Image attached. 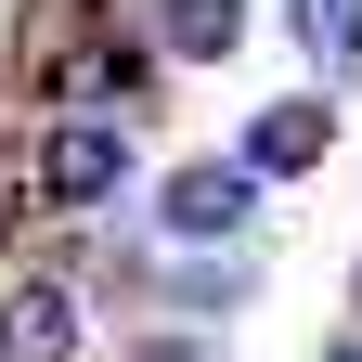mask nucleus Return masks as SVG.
<instances>
[{"label": "nucleus", "mask_w": 362, "mask_h": 362, "mask_svg": "<svg viewBox=\"0 0 362 362\" xmlns=\"http://www.w3.org/2000/svg\"><path fill=\"white\" fill-rule=\"evenodd\" d=\"M324 143H337V90H285V104H259V117L233 129V156H246L259 194H272V181H310Z\"/></svg>", "instance_id": "obj_5"}, {"label": "nucleus", "mask_w": 362, "mask_h": 362, "mask_svg": "<svg viewBox=\"0 0 362 362\" xmlns=\"http://www.w3.org/2000/svg\"><path fill=\"white\" fill-rule=\"evenodd\" d=\"M0 362H90V285L65 259L0 272Z\"/></svg>", "instance_id": "obj_3"}, {"label": "nucleus", "mask_w": 362, "mask_h": 362, "mask_svg": "<svg viewBox=\"0 0 362 362\" xmlns=\"http://www.w3.org/2000/svg\"><path fill=\"white\" fill-rule=\"evenodd\" d=\"M285 39L310 52V90H337L362 65V0H285Z\"/></svg>", "instance_id": "obj_7"}, {"label": "nucleus", "mask_w": 362, "mask_h": 362, "mask_svg": "<svg viewBox=\"0 0 362 362\" xmlns=\"http://www.w3.org/2000/svg\"><path fill=\"white\" fill-rule=\"evenodd\" d=\"M26 181H39V220H52V233H104V207L143 194V129H117V117H39L26 129Z\"/></svg>", "instance_id": "obj_1"}, {"label": "nucleus", "mask_w": 362, "mask_h": 362, "mask_svg": "<svg viewBox=\"0 0 362 362\" xmlns=\"http://www.w3.org/2000/svg\"><path fill=\"white\" fill-rule=\"evenodd\" d=\"M143 298H156V324H194L207 337V324H233V310L259 298V246H156V285Z\"/></svg>", "instance_id": "obj_4"}, {"label": "nucleus", "mask_w": 362, "mask_h": 362, "mask_svg": "<svg viewBox=\"0 0 362 362\" xmlns=\"http://www.w3.org/2000/svg\"><path fill=\"white\" fill-rule=\"evenodd\" d=\"M143 220H156V246H259V181L246 156H181L143 181Z\"/></svg>", "instance_id": "obj_2"}, {"label": "nucleus", "mask_w": 362, "mask_h": 362, "mask_svg": "<svg viewBox=\"0 0 362 362\" xmlns=\"http://www.w3.org/2000/svg\"><path fill=\"white\" fill-rule=\"evenodd\" d=\"M104 362H220V337H194V324H129Z\"/></svg>", "instance_id": "obj_9"}, {"label": "nucleus", "mask_w": 362, "mask_h": 362, "mask_svg": "<svg viewBox=\"0 0 362 362\" xmlns=\"http://www.w3.org/2000/svg\"><path fill=\"white\" fill-rule=\"evenodd\" d=\"M156 65H233L246 52V0H143Z\"/></svg>", "instance_id": "obj_6"}, {"label": "nucleus", "mask_w": 362, "mask_h": 362, "mask_svg": "<svg viewBox=\"0 0 362 362\" xmlns=\"http://www.w3.org/2000/svg\"><path fill=\"white\" fill-rule=\"evenodd\" d=\"M39 259V181H26V129H0V272Z\"/></svg>", "instance_id": "obj_8"}, {"label": "nucleus", "mask_w": 362, "mask_h": 362, "mask_svg": "<svg viewBox=\"0 0 362 362\" xmlns=\"http://www.w3.org/2000/svg\"><path fill=\"white\" fill-rule=\"evenodd\" d=\"M324 362H362V324H349V337H337V349H324Z\"/></svg>", "instance_id": "obj_10"}]
</instances>
